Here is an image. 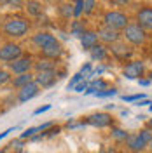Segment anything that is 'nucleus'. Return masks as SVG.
<instances>
[{
    "label": "nucleus",
    "mask_w": 152,
    "mask_h": 153,
    "mask_svg": "<svg viewBox=\"0 0 152 153\" xmlns=\"http://www.w3.org/2000/svg\"><path fill=\"white\" fill-rule=\"evenodd\" d=\"M102 73H105V66H98V68H95V70L91 71L89 78H96V76H98V75H102Z\"/></svg>",
    "instance_id": "36"
},
{
    "label": "nucleus",
    "mask_w": 152,
    "mask_h": 153,
    "mask_svg": "<svg viewBox=\"0 0 152 153\" xmlns=\"http://www.w3.org/2000/svg\"><path fill=\"white\" fill-rule=\"evenodd\" d=\"M136 25L147 30H152V5H143L142 9H138L136 12Z\"/></svg>",
    "instance_id": "7"
},
{
    "label": "nucleus",
    "mask_w": 152,
    "mask_h": 153,
    "mask_svg": "<svg viewBox=\"0 0 152 153\" xmlns=\"http://www.w3.org/2000/svg\"><path fill=\"white\" fill-rule=\"evenodd\" d=\"M96 33H98V40H100V42H103V44H110V45L117 44V42H119V38L123 37V35H121V31H115V30L107 28V26H102Z\"/></svg>",
    "instance_id": "10"
},
{
    "label": "nucleus",
    "mask_w": 152,
    "mask_h": 153,
    "mask_svg": "<svg viewBox=\"0 0 152 153\" xmlns=\"http://www.w3.org/2000/svg\"><path fill=\"white\" fill-rule=\"evenodd\" d=\"M87 87H89V84H87L86 80H82V82H79V84L74 87V91H75V92H86V91H87Z\"/></svg>",
    "instance_id": "35"
},
{
    "label": "nucleus",
    "mask_w": 152,
    "mask_h": 153,
    "mask_svg": "<svg viewBox=\"0 0 152 153\" xmlns=\"http://www.w3.org/2000/svg\"><path fill=\"white\" fill-rule=\"evenodd\" d=\"M142 99H147L145 94H131V96H123V101L126 103H135V101H142Z\"/></svg>",
    "instance_id": "28"
},
{
    "label": "nucleus",
    "mask_w": 152,
    "mask_h": 153,
    "mask_svg": "<svg viewBox=\"0 0 152 153\" xmlns=\"http://www.w3.org/2000/svg\"><path fill=\"white\" fill-rule=\"evenodd\" d=\"M82 80H84V76L81 75V73H75V75L72 76V80H70V82H68L67 89H68V91H70V89H72V91H74V87H75L77 84H79V82H82Z\"/></svg>",
    "instance_id": "29"
},
{
    "label": "nucleus",
    "mask_w": 152,
    "mask_h": 153,
    "mask_svg": "<svg viewBox=\"0 0 152 153\" xmlns=\"http://www.w3.org/2000/svg\"><path fill=\"white\" fill-rule=\"evenodd\" d=\"M150 80H152V73H150Z\"/></svg>",
    "instance_id": "49"
},
{
    "label": "nucleus",
    "mask_w": 152,
    "mask_h": 153,
    "mask_svg": "<svg viewBox=\"0 0 152 153\" xmlns=\"http://www.w3.org/2000/svg\"><path fill=\"white\" fill-rule=\"evenodd\" d=\"M51 110V105H44L40 106V108H37L35 111H33V115H40V113H46V111H49Z\"/></svg>",
    "instance_id": "37"
},
{
    "label": "nucleus",
    "mask_w": 152,
    "mask_h": 153,
    "mask_svg": "<svg viewBox=\"0 0 152 153\" xmlns=\"http://www.w3.org/2000/svg\"><path fill=\"white\" fill-rule=\"evenodd\" d=\"M123 153H133V152H123Z\"/></svg>",
    "instance_id": "48"
},
{
    "label": "nucleus",
    "mask_w": 152,
    "mask_h": 153,
    "mask_svg": "<svg viewBox=\"0 0 152 153\" xmlns=\"http://www.w3.org/2000/svg\"><path fill=\"white\" fill-rule=\"evenodd\" d=\"M89 54H91V59H93V61H98V63H100V61H105V59H107L108 51H107L103 45L98 44V45H95V47L89 51Z\"/></svg>",
    "instance_id": "19"
},
{
    "label": "nucleus",
    "mask_w": 152,
    "mask_h": 153,
    "mask_svg": "<svg viewBox=\"0 0 152 153\" xmlns=\"http://www.w3.org/2000/svg\"><path fill=\"white\" fill-rule=\"evenodd\" d=\"M98 5L95 0H84V14H91L93 10H95V7Z\"/></svg>",
    "instance_id": "32"
},
{
    "label": "nucleus",
    "mask_w": 152,
    "mask_h": 153,
    "mask_svg": "<svg viewBox=\"0 0 152 153\" xmlns=\"http://www.w3.org/2000/svg\"><path fill=\"white\" fill-rule=\"evenodd\" d=\"M12 131H14V127H11V129H7V131H4V132L0 134V141H2L4 137H7V136H9V132H12Z\"/></svg>",
    "instance_id": "39"
},
{
    "label": "nucleus",
    "mask_w": 152,
    "mask_h": 153,
    "mask_svg": "<svg viewBox=\"0 0 152 153\" xmlns=\"http://www.w3.org/2000/svg\"><path fill=\"white\" fill-rule=\"evenodd\" d=\"M86 124L93 125L96 129H107V127H114V117L107 111H98L93 113L86 118Z\"/></svg>",
    "instance_id": "6"
},
{
    "label": "nucleus",
    "mask_w": 152,
    "mask_h": 153,
    "mask_svg": "<svg viewBox=\"0 0 152 153\" xmlns=\"http://www.w3.org/2000/svg\"><path fill=\"white\" fill-rule=\"evenodd\" d=\"M32 82H35V73H25V75H18V76L11 78V85L14 89H18V91L23 89V87H26Z\"/></svg>",
    "instance_id": "15"
},
{
    "label": "nucleus",
    "mask_w": 152,
    "mask_h": 153,
    "mask_svg": "<svg viewBox=\"0 0 152 153\" xmlns=\"http://www.w3.org/2000/svg\"><path fill=\"white\" fill-rule=\"evenodd\" d=\"M145 105H150V101H149V99H142V101L138 103V106H145Z\"/></svg>",
    "instance_id": "41"
},
{
    "label": "nucleus",
    "mask_w": 152,
    "mask_h": 153,
    "mask_svg": "<svg viewBox=\"0 0 152 153\" xmlns=\"http://www.w3.org/2000/svg\"><path fill=\"white\" fill-rule=\"evenodd\" d=\"M128 25H129V18L123 10H107L103 14V26H107V28L123 31Z\"/></svg>",
    "instance_id": "2"
},
{
    "label": "nucleus",
    "mask_w": 152,
    "mask_h": 153,
    "mask_svg": "<svg viewBox=\"0 0 152 153\" xmlns=\"http://www.w3.org/2000/svg\"><path fill=\"white\" fill-rule=\"evenodd\" d=\"M40 54H42L44 59L56 61V59H59V57L63 56V45L56 40V42H53L51 45H47L46 49H42V51H40Z\"/></svg>",
    "instance_id": "14"
},
{
    "label": "nucleus",
    "mask_w": 152,
    "mask_h": 153,
    "mask_svg": "<svg viewBox=\"0 0 152 153\" xmlns=\"http://www.w3.org/2000/svg\"><path fill=\"white\" fill-rule=\"evenodd\" d=\"M33 65H35V61L32 59V56H23V57H19L18 61L7 65V66H9L11 75L18 76V75H25V73H32Z\"/></svg>",
    "instance_id": "5"
},
{
    "label": "nucleus",
    "mask_w": 152,
    "mask_h": 153,
    "mask_svg": "<svg viewBox=\"0 0 152 153\" xmlns=\"http://www.w3.org/2000/svg\"><path fill=\"white\" fill-rule=\"evenodd\" d=\"M124 143H126V148H128V152L143 153L145 150H147V143H145L142 137L138 136V132L129 134V136H128V139H126Z\"/></svg>",
    "instance_id": "11"
},
{
    "label": "nucleus",
    "mask_w": 152,
    "mask_h": 153,
    "mask_svg": "<svg viewBox=\"0 0 152 153\" xmlns=\"http://www.w3.org/2000/svg\"><path fill=\"white\" fill-rule=\"evenodd\" d=\"M9 146H11V148H14V150H16V153H21V152H23V146H25V143H23V139H14Z\"/></svg>",
    "instance_id": "34"
},
{
    "label": "nucleus",
    "mask_w": 152,
    "mask_h": 153,
    "mask_svg": "<svg viewBox=\"0 0 152 153\" xmlns=\"http://www.w3.org/2000/svg\"><path fill=\"white\" fill-rule=\"evenodd\" d=\"M86 31V26H84V23L82 21H79V19H75L72 25H70V35H74V37H82Z\"/></svg>",
    "instance_id": "20"
},
{
    "label": "nucleus",
    "mask_w": 152,
    "mask_h": 153,
    "mask_svg": "<svg viewBox=\"0 0 152 153\" xmlns=\"http://www.w3.org/2000/svg\"><path fill=\"white\" fill-rule=\"evenodd\" d=\"M149 110H150V111H152V103H150V106H149Z\"/></svg>",
    "instance_id": "46"
},
{
    "label": "nucleus",
    "mask_w": 152,
    "mask_h": 153,
    "mask_svg": "<svg viewBox=\"0 0 152 153\" xmlns=\"http://www.w3.org/2000/svg\"><path fill=\"white\" fill-rule=\"evenodd\" d=\"M138 85H142V87H149V85H150V80H143V78H140V80H138Z\"/></svg>",
    "instance_id": "40"
},
{
    "label": "nucleus",
    "mask_w": 152,
    "mask_h": 153,
    "mask_svg": "<svg viewBox=\"0 0 152 153\" xmlns=\"http://www.w3.org/2000/svg\"><path fill=\"white\" fill-rule=\"evenodd\" d=\"M121 115H123V117H128V115H129V111H128V110H123V111H121Z\"/></svg>",
    "instance_id": "42"
},
{
    "label": "nucleus",
    "mask_w": 152,
    "mask_h": 153,
    "mask_svg": "<svg viewBox=\"0 0 152 153\" xmlns=\"http://www.w3.org/2000/svg\"><path fill=\"white\" fill-rule=\"evenodd\" d=\"M147 129H150V131H152V118L147 122Z\"/></svg>",
    "instance_id": "43"
},
{
    "label": "nucleus",
    "mask_w": 152,
    "mask_h": 153,
    "mask_svg": "<svg viewBox=\"0 0 152 153\" xmlns=\"http://www.w3.org/2000/svg\"><path fill=\"white\" fill-rule=\"evenodd\" d=\"M86 122H79V124H70L68 122V129H81V127H86Z\"/></svg>",
    "instance_id": "38"
},
{
    "label": "nucleus",
    "mask_w": 152,
    "mask_h": 153,
    "mask_svg": "<svg viewBox=\"0 0 152 153\" xmlns=\"http://www.w3.org/2000/svg\"><path fill=\"white\" fill-rule=\"evenodd\" d=\"M12 75L9 73V70H4V68H0V85H5V84H9Z\"/></svg>",
    "instance_id": "27"
},
{
    "label": "nucleus",
    "mask_w": 152,
    "mask_h": 153,
    "mask_svg": "<svg viewBox=\"0 0 152 153\" xmlns=\"http://www.w3.org/2000/svg\"><path fill=\"white\" fill-rule=\"evenodd\" d=\"M30 31V21L25 18H21V16H11L4 21V25H2V33H4V37L7 38H23L26 37Z\"/></svg>",
    "instance_id": "1"
},
{
    "label": "nucleus",
    "mask_w": 152,
    "mask_h": 153,
    "mask_svg": "<svg viewBox=\"0 0 152 153\" xmlns=\"http://www.w3.org/2000/svg\"><path fill=\"white\" fill-rule=\"evenodd\" d=\"M91 71H93V66H91V63H86L84 66L81 68V75L84 76V78H89V75H91Z\"/></svg>",
    "instance_id": "33"
},
{
    "label": "nucleus",
    "mask_w": 152,
    "mask_h": 153,
    "mask_svg": "<svg viewBox=\"0 0 152 153\" xmlns=\"http://www.w3.org/2000/svg\"><path fill=\"white\" fill-rule=\"evenodd\" d=\"M81 44H82V49L84 51H91L95 45H98V33L87 30L84 35L81 37Z\"/></svg>",
    "instance_id": "16"
},
{
    "label": "nucleus",
    "mask_w": 152,
    "mask_h": 153,
    "mask_svg": "<svg viewBox=\"0 0 152 153\" xmlns=\"http://www.w3.org/2000/svg\"><path fill=\"white\" fill-rule=\"evenodd\" d=\"M37 134H38V127H28L25 132H21L19 139H23V141H25V139H32V137L37 136Z\"/></svg>",
    "instance_id": "26"
},
{
    "label": "nucleus",
    "mask_w": 152,
    "mask_h": 153,
    "mask_svg": "<svg viewBox=\"0 0 152 153\" xmlns=\"http://www.w3.org/2000/svg\"><path fill=\"white\" fill-rule=\"evenodd\" d=\"M149 148H150V152H152V141H150V143H149Z\"/></svg>",
    "instance_id": "45"
},
{
    "label": "nucleus",
    "mask_w": 152,
    "mask_h": 153,
    "mask_svg": "<svg viewBox=\"0 0 152 153\" xmlns=\"http://www.w3.org/2000/svg\"><path fill=\"white\" fill-rule=\"evenodd\" d=\"M38 92H40V87H38L35 82H32V84H28L26 87L19 89L18 94H16V99H18V103H28L30 99H33Z\"/></svg>",
    "instance_id": "12"
},
{
    "label": "nucleus",
    "mask_w": 152,
    "mask_h": 153,
    "mask_svg": "<svg viewBox=\"0 0 152 153\" xmlns=\"http://www.w3.org/2000/svg\"><path fill=\"white\" fill-rule=\"evenodd\" d=\"M117 94V91H115L114 87H110V89H107V91H102V92H95L96 97H112V96Z\"/></svg>",
    "instance_id": "31"
},
{
    "label": "nucleus",
    "mask_w": 152,
    "mask_h": 153,
    "mask_svg": "<svg viewBox=\"0 0 152 153\" xmlns=\"http://www.w3.org/2000/svg\"><path fill=\"white\" fill-rule=\"evenodd\" d=\"M58 10H59V16L63 19H70L74 16V4H61Z\"/></svg>",
    "instance_id": "22"
},
{
    "label": "nucleus",
    "mask_w": 152,
    "mask_h": 153,
    "mask_svg": "<svg viewBox=\"0 0 152 153\" xmlns=\"http://www.w3.org/2000/svg\"><path fill=\"white\" fill-rule=\"evenodd\" d=\"M58 38L53 35V33H49V31H38V33H35L33 37H32V44L35 45L37 49H46L47 45H51L53 42H56Z\"/></svg>",
    "instance_id": "13"
},
{
    "label": "nucleus",
    "mask_w": 152,
    "mask_h": 153,
    "mask_svg": "<svg viewBox=\"0 0 152 153\" xmlns=\"http://www.w3.org/2000/svg\"><path fill=\"white\" fill-rule=\"evenodd\" d=\"M89 87H91L95 92H102V91H107V89H108V84H107L105 80H102V78H96V80H93V82L89 84Z\"/></svg>",
    "instance_id": "24"
},
{
    "label": "nucleus",
    "mask_w": 152,
    "mask_h": 153,
    "mask_svg": "<svg viewBox=\"0 0 152 153\" xmlns=\"http://www.w3.org/2000/svg\"><path fill=\"white\" fill-rule=\"evenodd\" d=\"M110 136H112V139H115V141H126L128 136H129V132H126V131L121 129V127H112Z\"/></svg>",
    "instance_id": "23"
},
{
    "label": "nucleus",
    "mask_w": 152,
    "mask_h": 153,
    "mask_svg": "<svg viewBox=\"0 0 152 153\" xmlns=\"http://www.w3.org/2000/svg\"><path fill=\"white\" fill-rule=\"evenodd\" d=\"M98 153H110V152H98Z\"/></svg>",
    "instance_id": "47"
},
{
    "label": "nucleus",
    "mask_w": 152,
    "mask_h": 153,
    "mask_svg": "<svg viewBox=\"0 0 152 153\" xmlns=\"http://www.w3.org/2000/svg\"><path fill=\"white\" fill-rule=\"evenodd\" d=\"M143 71H145V65H143L142 61H131V63L126 65L123 75L128 80H136V78L140 80V76L143 75Z\"/></svg>",
    "instance_id": "8"
},
{
    "label": "nucleus",
    "mask_w": 152,
    "mask_h": 153,
    "mask_svg": "<svg viewBox=\"0 0 152 153\" xmlns=\"http://www.w3.org/2000/svg\"><path fill=\"white\" fill-rule=\"evenodd\" d=\"M58 80V73L56 71H40V73H35V84H37L40 89H49L56 84Z\"/></svg>",
    "instance_id": "9"
},
{
    "label": "nucleus",
    "mask_w": 152,
    "mask_h": 153,
    "mask_svg": "<svg viewBox=\"0 0 152 153\" xmlns=\"http://www.w3.org/2000/svg\"><path fill=\"white\" fill-rule=\"evenodd\" d=\"M0 153H7V148H4V150H0Z\"/></svg>",
    "instance_id": "44"
},
{
    "label": "nucleus",
    "mask_w": 152,
    "mask_h": 153,
    "mask_svg": "<svg viewBox=\"0 0 152 153\" xmlns=\"http://www.w3.org/2000/svg\"><path fill=\"white\" fill-rule=\"evenodd\" d=\"M25 7L28 10V14H32V16H40L42 14V4L40 2H26Z\"/></svg>",
    "instance_id": "21"
},
{
    "label": "nucleus",
    "mask_w": 152,
    "mask_h": 153,
    "mask_svg": "<svg viewBox=\"0 0 152 153\" xmlns=\"http://www.w3.org/2000/svg\"><path fill=\"white\" fill-rule=\"evenodd\" d=\"M19 57H23V47L16 42H5L4 45H0V61L2 63H14Z\"/></svg>",
    "instance_id": "3"
},
{
    "label": "nucleus",
    "mask_w": 152,
    "mask_h": 153,
    "mask_svg": "<svg viewBox=\"0 0 152 153\" xmlns=\"http://www.w3.org/2000/svg\"><path fill=\"white\" fill-rule=\"evenodd\" d=\"M110 51H112V54H114L115 57H119V59H126V57L131 56V49L128 47L126 44H119V42L114 44Z\"/></svg>",
    "instance_id": "18"
},
{
    "label": "nucleus",
    "mask_w": 152,
    "mask_h": 153,
    "mask_svg": "<svg viewBox=\"0 0 152 153\" xmlns=\"http://www.w3.org/2000/svg\"><path fill=\"white\" fill-rule=\"evenodd\" d=\"M121 35L126 38V42H129V44H133V45H142L143 42H145V38H147L145 30L140 28L136 23H129V25L123 30Z\"/></svg>",
    "instance_id": "4"
},
{
    "label": "nucleus",
    "mask_w": 152,
    "mask_h": 153,
    "mask_svg": "<svg viewBox=\"0 0 152 153\" xmlns=\"http://www.w3.org/2000/svg\"><path fill=\"white\" fill-rule=\"evenodd\" d=\"M138 136H140L143 141L147 143V146H149V143L152 141V131H150V129H142V131L138 132Z\"/></svg>",
    "instance_id": "30"
},
{
    "label": "nucleus",
    "mask_w": 152,
    "mask_h": 153,
    "mask_svg": "<svg viewBox=\"0 0 152 153\" xmlns=\"http://www.w3.org/2000/svg\"><path fill=\"white\" fill-rule=\"evenodd\" d=\"M82 14H84V0H77L74 4V18L79 19Z\"/></svg>",
    "instance_id": "25"
},
{
    "label": "nucleus",
    "mask_w": 152,
    "mask_h": 153,
    "mask_svg": "<svg viewBox=\"0 0 152 153\" xmlns=\"http://www.w3.org/2000/svg\"><path fill=\"white\" fill-rule=\"evenodd\" d=\"M33 70L40 73V71H56V61H49V59H38L35 61V65H33Z\"/></svg>",
    "instance_id": "17"
}]
</instances>
